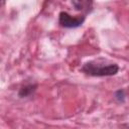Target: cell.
Listing matches in <instances>:
<instances>
[{
  "label": "cell",
  "mask_w": 129,
  "mask_h": 129,
  "mask_svg": "<svg viewBox=\"0 0 129 129\" xmlns=\"http://www.w3.org/2000/svg\"><path fill=\"white\" fill-rule=\"evenodd\" d=\"M120 68L115 62H108L104 59H95L85 62L81 71L91 77H112L118 74Z\"/></svg>",
  "instance_id": "6da1fadb"
},
{
  "label": "cell",
  "mask_w": 129,
  "mask_h": 129,
  "mask_svg": "<svg viewBox=\"0 0 129 129\" xmlns=\"http://www.w3.org/2000/svg\"><path fill=\"white\" fill-rule=\"evenodd\" d=\"M86 20V15H77L73 16L66 11H61L58 14V23L61 27L64 28H78L83 25Z\"/></svg>",
  "instance_id": "7a4b0ae2"
},
{
  "label": "cell",
  "mask_w": 129,
  "mask_h": 129,
  "mask_svg": "<svg viewBox=\"0 0 129 129\" xmlns=\"http://www.w3.org/2000/svg\"><path fill=\"white\" fill-rule=\"evenodd\" d=\"M73 6L76 10L85 12L86 14L89 13L93 9V2L88 0H78V1H72Z\"/></svg>",
  "instance_id": "3957f363"
},
{
  "label": "cell",
  "mask_w": 129,
  "mask_h": 129,
  "mask_svg": "<svg viewBox=\"0 0 129 129\" xmlns=\"http://www.w3.org/2000/svg\"><path fill=\"white\" fill-rule=\"evenodd\" d=\"M37 89V84H27L25 86H22L18 91V96L20 98H27L30 97L35 93Z\"/></svg>",
  "instance_id": "277c9868"
},
{
  "label": "cell",
  "mask_w": 129,
  "mask_h": 129,
  "mask_svg": "<svg viewBox=\"0 0 129 129\" xmlns=\"http://www.w3.org/2000/svg\"><path fill=\"white\" fill-rule=\"evenodd\" d=\"M114 98L118 103H124L126 101V93L124 89H119L114 93Z\"/></svg>",
  "instance_id": "5b68a950"
}]
</instances>
